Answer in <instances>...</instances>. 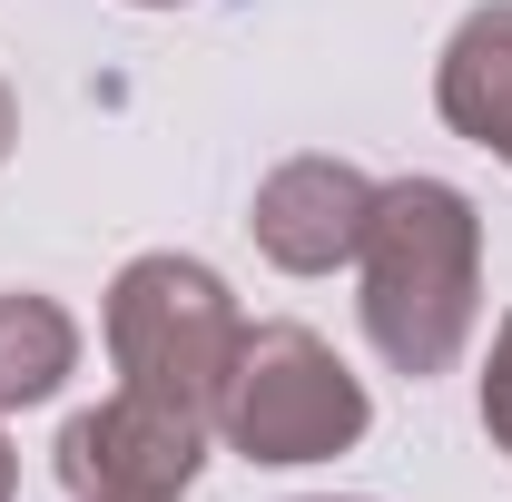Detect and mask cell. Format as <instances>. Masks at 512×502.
Here are the masks:
<instances>
[{
  "label": "cell",
  "instance_id": "1",
  "mask_svg": "<svg viewBox=\"0 0 512 502\" xmlns=\"http://www.w3.org/2000/svg\"><path fill=\"white\" fill-rule=\"evenodd\" d=\"M365 335L394 375H444L483 306V217L444 178H394L365 227Z\"/></svg>",
  "mask_w": 512,
  "mask_h": 502
},
{
  "label": "cell",
  "instance_id": "3",
  "mask_svg": "<svg viewBox=\"0 0 512 502\" xmlns=\"http://www.w3.org/2000/svg\"><path fill=\"white\" fill-rule=\"evenodd\" d=\"M375 424L365 384L325 355V335L306 325H256L227 365V394H217V434L256 453V463H325Z\"/></svg>",
  "mask_w": 512,
  "mask_h": 502
},
{
  "label": "cell",
  "instance_id": "9",
  "mask_svg": "<svg viewBox=\"0 0 512 502\" xmlns=\"http://www.w3.org/2000/svg\"><path fill=\"white\" fill-rule=\"evenodd\" d=\"M0 148H10V89H0Z\"/></svg>",
  "mask_w": 512,
  "mask_h": 502
},
{
  "label": "cell",
  "instance_id": "7",
  "mask_svg": "<svg viewBox=\"0 0 512 502\" xmlns=\"http://www.w3.org/2000/svg\"><path fill=\"white\" fill-rule=\"evenodd\" d=\"M69 365H79V325H69L50 296L10 286V296H0V414H20V404L60 394Z\"/></svg>",
  "mask_w": 512,
  "mask_h": 502
},
{
  "label": "cell",
  "instance_id": "4",
  "mask_svg": "<svg viewBox=\"0 0 512 502\" xmlns=\"http://www.w3.org/2000/svg\"><path fill=\"white\" fill-rule=\"evenodd\" d=\"M207 463V424L158 404V394H109L60 434V483L69 502H178Z\"/></svg>",
  "mask_w": 512,
  "mask_h": 502
},
{
  "label": "cell",
  "instance_id": "6",
  "mask_svg": "<svg viewBox=\"0 0 512 502\" xmlns=\"http://www.w3.org/2000/svg\"><path fill=\"white\" fill-rule=\"evenodd\" d=\"M434 99H444V119L463 128L473 148L512 158V10H473V20L453 30Z\"/></svg>",
  "mask_w": 512,
  "mask_h": 502
},
{
  "label": "cell",
  "instance_id": "2",
  "mask_svg": "<svg viewBox=\"0 0 512 502\" xmlns=\"http://www.w3.org/2000/svg\"><path fill=\"white\" fill-rule=\"evenodd\" d=\"M247 325H237V296L217 286V266L197 256H138L109 286V355H119L128 394H158L197 424H217V394H227V365H237Z\"/></svg>",
  "mask_w": 512,
  "mask_h": 502
},
{
  "label": "cell",
  "instance_id": "5",
  "mask_svg": "<svg viewBox=\"0 0 512 502\" xmlns=\"http://www.w3.org/2000/svg\"><path fill=\"white\" fill-rule=\"evenodd\" d=\"M375 178L345 168V158H286L266 188H256V247L276 256L286 276H325L365 247L375 227Z\"/></svg>",
  "mask_w": 512,
  "mask_h": 502
},
{
  "label": "cell",
  "instance_id": "8",
  "mask_svg": "<svg viewBox=\"0 0 512 502\" xmlns=\"http://www.w3.org/2000/svg\"><path fill=\"white\" fill-rule=\"evenodd\" d=\"M20 493V463H10V443H0V502Z\"/></svg>",
  "mask_w": 512,
  "mask_h": 502
}]
</instances>
